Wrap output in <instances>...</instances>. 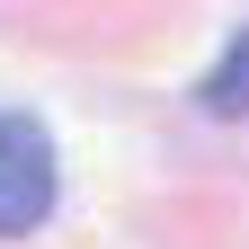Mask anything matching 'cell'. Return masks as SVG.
Returning a JSON list of instances; mask_svg holds the SVG:
<instances>
[{"instance_id": "6da1fadb", "label": "cell", "mask_w": 249, "mask_h": 249, "mask_svg": "<svg viewBox=\"0 0 249 249\" xmlns=\"http://www.w3.org/2000/svg\"><path fill=\"white\" fill-rule=\"evenodd\" d=\"M53 142L36 116H0V240H27L53 213Z\"/></svg>"}, {"instance_id": "7a4b0ae2", "label": "cell", "mask_w": 249, "mask_h": 249, "mask_svg": "<svg viewBox=\"0 0 249 249\" xmlns=\"http://www.w3.org/2000/svg\"><path fill=\"white\" fill-rule=\"evenodd\" d=\"M196 107H205V116H249V27H240L231 45H223V62L205 71Z\"/></svg>"}]
</instances>
